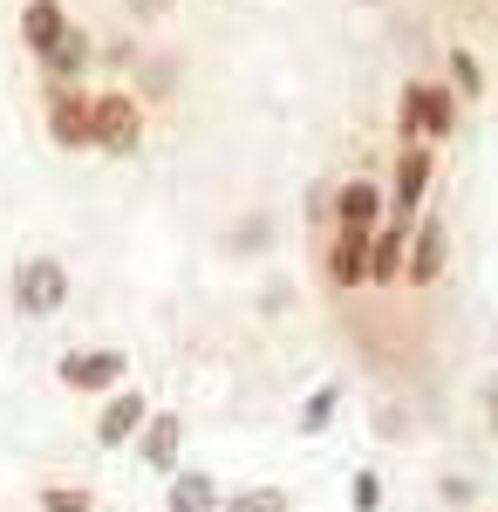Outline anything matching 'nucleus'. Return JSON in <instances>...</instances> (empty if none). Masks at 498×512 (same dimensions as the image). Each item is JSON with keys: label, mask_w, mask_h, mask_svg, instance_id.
Returning <instances> with one entry per match:
<instances>
[{"label": "nucleus", "mask_w": 498, "mask_h": 512, "mask_svg": "<svg viewBox=\"0 0 498 512\" xmlns=\"http://www.w3.org/2000/svg\"><path fill=\"white\" fill-rule=\"evenodd\" d=\"M437 274H444V226L430 219V226L417 233V260H410V280H437Z\"/></svg>", "instance_id": "obj_10"}, {"label": "nucleus", "mask_w": 498, "mask_h": 512, "mask_svg": "<svg viewBox=\"0 0 498 512\" xmlns=\"http://www.w3.org/2000/svg\"><path fill=\"white\" fill-rule=\"evenodd\" d=\"M376 205H383V198H376V185H362V178H355V185H342V198H335V212H342V233H362V226L376 219Z\"/></svg>", "instance_id": "obj_7"}, {"label": "nucleus", "mask_w": 498, "mask_h": 512, "mask_svg": "<svg viewBox=\"0 0 498 512\" xmlns=\"http://www.w3.org/2000/svg\"><path fill=\"white\" fill-rule=\"evenodd\" d=\"M171 512H212V478L185 472L178 485H171Z\"/></svg>", "instance_id": "obj_13"}, {"label": "nucleus", "mask_w": 498, "mask_h": 512, "mask_svg": "<svg viewBox=\"0 0 498 512\" xmlns=\"http://www.w3.org/2000/svg\"><path fill=\"white\" fill-rule=\"evenodd\" d=\"M423 178H430V151H403V171H396V219L423 198Z\"/></svg>", "instance_id": "obj_8"}, {"label": "nucleus", "mask_w": 498, "mask_h": 512, "mask_svg": "<svg viewBox=\"0 0 498 512\" xmlns=\"http://www.w3.org/2000/svg\"><path fill=\"white\" fill-rule=\"evenodd\" d=\"M89 137H96L103 151H130V144H137V110H130V96H96Z\"/></svg>", "instance_id": "obj_2"}, {"label": "nucleus", "mask_w": 498, "mask_h": 512, "mask_svg": "<svg viewBox=\"0 0 498 512\" xmlns=\"http://www.w3.org/2000/svg\"><path fill=\"white\" fill-rule=\"evenodd\" d=\"M226 512H287V492H273V485L267 492H239Z\"/></svg>", "instance_id": "obj_16"}, {"label": "nucleus", "mask_w": 498, "mask_h": 512, "mask_svg": "<svg viewBox=\"0 0 498 512\" xmlns=\"http://www.w3.org/2000/svg\"><path fill=\"white\" fill-rule=\"evenodd\" d=\"M492 431H498V383H492Z\"/></svg>", "instance_id": "obj_18"}, {"label": "nucleus", "mask_w": 498, "mask_h": 512, "mask_svg": "<svg viewBox=\"0 0 498 512\" xmlns=\"http://www.w3.org/2000/svg\"><path fill=\"white\" fill-rule=\"evenodd\" d=\"M62 301H69V274H62V260H28L21 280H14V308L41 321V315H55Z\"/></svg>", "instance_id": "obj_1"}, {"label": "nucleus", "mask_w": 498, "mask_h": 512, "mask_svg": "<svg viewBox=\"0 0 498 512\" xmlns=\"http://www.w3.org/2000/svg\"><path fill=\"white\" fill-rule=\"evenodd\" d=\"M328 410H335V390H321L314 403H307V424H301V431H321V417H328Z\"/></svg>", "instance_id": "obj_17"}, {"label": "nucleus", "mask_w": 498, "mask_h": 512, "mask_svg": "<svg viewBox=\"0 0 498 512\" xmlns=\"http://www.w3.org/2000/svg\"><path fill=\"white\" fill-rule=\"evenodd\" d=\"M48 130H55L62 144H89V103H82V96H62L55 117H48Z\"/></svg>", "instance_id": "obj_9"}, {"label": "nucleus", "mask_w": 498, "mask_h": 512, "mask_svg": "<svg viewBox=\"0 0 498 512\" xmlns=\"http://www.w3.org/2000/svg\"><path fill=\"white\" fill-rule=\"evenodd\" d=\"M137 424H144V396L137 390H123L110 403V410H103V424H96V444H123V437L137 431Z\"/></svg>", "instance_id": "obj_6"}, {"label": "nucleus", "mask_w": 498, "mask_h": 512, "mask_svg": "<svg viewBox=\"0 0 498 512\" xmlns=\"http://www.w3.org/2000/svg\"><path fill=\"white\" fill-rule=\"evenodd\" d=\"M328 274L342 280V287H355V280L369 274V253H362V233H342V239H335V260H328Z\"/></svg>", "instance_id": "obj_11"}, {"label": "nucleus", "mask_w": 498, "mask_h": 512, "mask_svg": "<svg viewBox=\"0 0 498 512\" xmlns=\"http://www.w3.org/2000/svg\"><path fill=\"white\" fill-rule=\"evenodd\" d=\"M410 130L444 137V130H451V96H444V89H430V82H417V89H410Z\"/></svg>", "instance_id": "obj_5"}, {"label": "nucleus", "mask_w": 498, "mask_h": 512, "mask_svg": "<svg viewBox=\"0 0 498 512\" xmlns=\"http://www.w3.org/2000/svg\"><path fill=\"white\" fill-rule=\"evenodd\" d=\"M396 267H403V239L389 233V239H376V253H369V274H376V280H396Z\"/></svg>", "instance_id": "obj_14"}, {"label": "nucleus", "mask_w": 498, "mask_h": 512, "mask_svg": "<svg viewBox=\"0 0 498 512\" xmlns=\"http://www.w3.org/2000/svg\"><path fill=\"white\" fill-rule=\"evenodd\" d=\"M123 369H130V362H123L116 349H82V355H62V383H69V390H110Z\"/></svg>", "instance_id": "obj_3"}, {"label": "nucleus", "mask_w": 498, "mask_h": 512, "mask_svg": "<svg viewBox=\"0 0 498 512\" xmlns=\"http://www.w3.org/2000/svg\"><path fill=\"white\" fill-rule=\"evenodd\" d=\"M21 35H28V48H41V55H55L62 48V7L55 0H28V14H21Z\"/></svg>", "instance_id": "obj_4"}, {"label": "nucleus", "mask_w": 498, "mask_h": 512, "mask_svg": "<svg viewBox=\"0 0 498 512\" xmlns=\"http://www.w3.org/2000/svg\"><path fill=\"white\" fill-rule=\"evenodd\" d=\"M144 458H151L157 472H171V458H178V417H157L151 431H144Z\"/></svg>", "instance_id": "obj_12"}, {"label": "nucleus", "mask_w": 498, "mask_h": 512, "mask_svg": "<svg viewBox=\"0 0 498 512\" xmlns=\"http://www.w3.org/2000/svg\"><path fill=\"white\" fill-rule=\"evenodd\" d=\"M41 512H96V506H89V492H76V485H48L41 492Z\"/></svg>", "instance_id": "obj_15"}]
</instances>
